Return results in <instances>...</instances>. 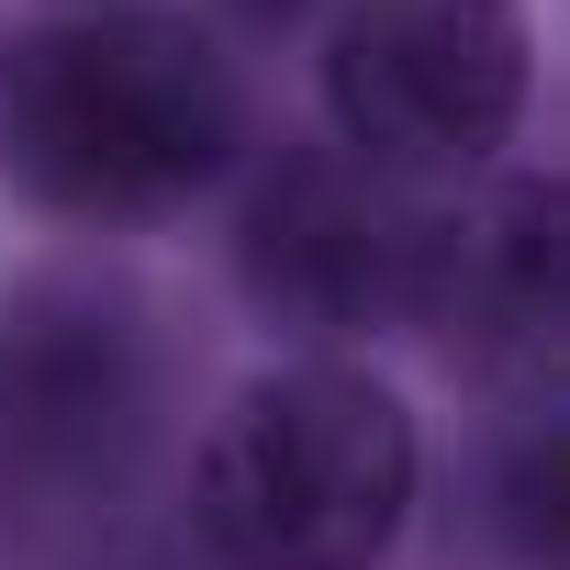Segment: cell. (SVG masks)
I'll return each mask as SVG.
<instances>
[{"instance_id":"6da1fadb","label":"cell","mask_w":570,"mask_h":570,"mask_svg":"<svg viewBox=\"0 0 570 570\" xmlns=\"http://www.w3.org/2000/svg\"><path fill=\"white\" fill-rule=\"evenodd\" d=\"M246 146V79L168 0L0 35V190L46 224L135 235L190 213Z\"/></svg>"},{"instance_id":"7a4b0ae2","label":"cell","mask_w":570,"mask_h":570,"mask_svg":"<svg viewBox=\"0 0 570 570\" xmlns=\"http://www.w3.org/2000/svg\"><path fill=\"white\" fill-rule=\"evenodd\" d=\"M414 481L425 448L392 381L314 347L213 414L190 459V525L213 570H381L414 525Z\"/></svg>"},{"instance_id":"3957f363","label":"cell","mask_w":570,"mask_h":570,"mask_svg":"<svg viewBox=\"0 0 570 570\" xmlns=\"http://www.w3.org/2000/svg\"><path fill=\"white\" fill-rule=\"evenodd\" d=\"M537 35L525 0H336L325 23V124L381 179H470L525 135Z\"/></svg>"},{"instance_id":"277c9868","label":"cell","mask_w":570,"mask_h":570,"mask_svg":"<svg viewBox=\"0 0 570 570\" xmlns=\"http://www.w3.org/2000/svg\"><path fill=\"white\" fill-rule=\"evenodd\" d=\"M436 235L448 202L358 168L347 146L279 157L246 202V292L303 336H381L392 314H425Z\"/></svg>"},{"instance_id":"5b68a950","label":"cell","mask_w":570,"mask_h":570,"mask_svg":"<svg viewBox=\"0 0 570 570\" xmlns=\"http://www.w3.org/2000/svg\"><path fill=\"white\" fill-rule=\"evenodd\" d=\"M146 336L112 292H35L0 325V470L23 492H79L135 459Z\"/></svg>"},{"instance_id":"8992f818","label":"cell","mask_w":570,"mask_h":570,"mask_svg":"<svg viewBox=\"0 0 570 570\" xmlns=\"http://www.w3.org/2000/svg\"><path fill=\"white\" fill-rule=\"evenodd\" d=\"M559 224H570L559 179H537V168L492 179L481 202H448L425 325H459L481 347V370L548 381V358H559Z\"/></svg>"},{"instance_id":"52a82bcc","label":"cell","mask_w":570,"mask_h":570,"mask_svg":"<svg viewBox=\"0 0 570 570\" xmlns=\"http://www.w3.org/2000/svg\"><path fill=\"white\" fill-rule=\"evenodd\" d=\"M68 12H124V0H68Z\"/></svg>"}]
</instances>
